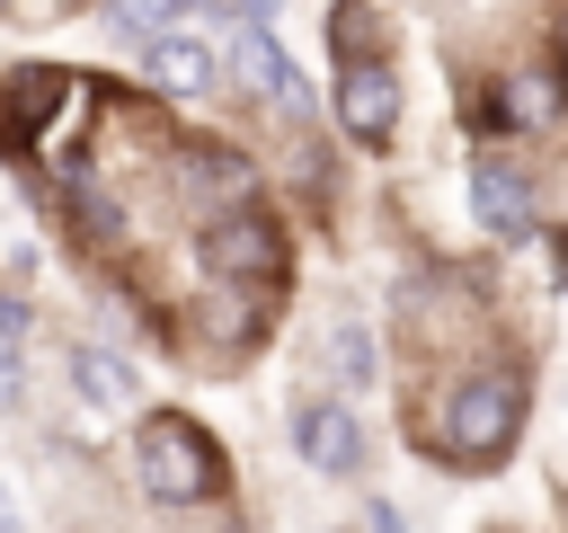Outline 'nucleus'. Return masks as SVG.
<instances>
[{
  "mask_svg": "<svg viewBox=\"0 0 568 533\" xmlns=\"http://www.w3.org/2000/svg\"><path fill=\"white\" fill-rule=\"evenodd\" d=\"M133 480H142L160 506H195V497H213V480H222L213 435L186 426V418H142V435H133Z\"/></svg>",
  "mask_w": 568,
  "mask_h": 533,
  "instance_id": "f257e3e1",
  "label": "nucleus"
},
{
  "mask_svg": "<svg viewBox=\"0 0 568 533\" xmlns=\"http://www.w3.org/2000/svg\"><path fill=\"white\" fill-rule=\"evenodd\" d=\"M515 426H524V382H515V373H470V382H453V400H444L453 453L497 462V453L515 444Z\"/></svg>",
  "mask_w": 568,
  "mask_h": 533,
  "instance_id": "f03ea898",
  "label": "nucleus"
},
{
  "mask_svg": "<svg viewBox=\"0 0 568 533\" xmlns=\"http://www.w3.org/2000/svg\"><path fill=\"white\" fill-rule=\"evenodd\" d=\"M293 453H302L311 471H328V480H355V471H364V426H355V409H346V400H302V409H293Z\"/></svg>",
  "mask_w": 568,
  "mask_h": 533,
  "instance_id": "7ed1b4c3",
  "label": "nucleus"
},
{
  "mask_svg": "<svg viewBox=\"0 0 568 533\" xmlns=\"http://www.w3.org/2000/svg\"><path fill=\"white\" fill-rule=\"evenodd\" d=\"M275 258H284V240H275V222L248 204V213H222L213 231H204V266L213 275H275Z\"/></svg>",
  "mask_w": 568,
  "mask_h": 533,
  "instance_id": "20e7f679",
  "label": "nucleus"
},
{
  "mask_svg": "<svg viewBox=\"0 0 568 533\" xmlns=\"http://www.w3.org/2000/svg\"><path fill=\"white\" fill-rule=\"evenodd\" d=\"M337 115H346L355 142H390V124H399V80H390L382 62H346V71H337Z\"/></svg>",
  "mask_w": 568,
  "mask_h": 533,
  "instance_id": "39448f33",
  "label": "nucleus"
},
{
  "mask_svg": "<svg viewBox=\"0 0 568 533\" xmlns=\"http://www.w3.org/2000/svg\"><path fill=\"white\" fill-rule=\"evenodd\" d=\"M231 62H240V80H248L257 98H275L284 115H311V107H320V98H311V80L284 62V44H275L266 27H240V53H231Z\"/></svg>",
  "mask_w": 568,
  "mask_h": 533,
  "instance_id": "423d86ee",
  "label": "nucleus"
},
{
  "mask_svg": "<svg viewBox=\"0 0 568 533\" xmlns=\"http://www.w3.org/2000/svg\"><path fill=\"white\" fill-rule=\"evenodd\" d=\"M470 213H479L488 231H524V222H532V187H524L506 160H479V169H470Z\"/></svg>",
  "mask_w": 568,
  "mask_h": 533,
  "instance_id": "0eeeda50",
  "label": "nucleus"
},
{
  "mask_svg": "<svg viewBox=\"0 0 568 533\" xmlns=\"http://www.w3.org/2000/svg\"><path fill=\"white\" fill-rule=\"evenodd\" d=\"M151 80H160L169 98H204V89H213V53H204L195 36H160V44H151Z\"/></svg>",
  "mask_w": 568,
  "mask_h": 533,
  "instance_id": "6e6552de",
  "label": "nucleus"
},
{
  "mask_svg": "<svg viewBox=\"0 0 568 533\" xmlns=\"http://www.w3.org/2000/svg\"><path fill=\"white\" fill-rule=\"evenodd\" d=\"M320 364H328V382H337V400H346V391L373 382V338H364L355 320H337V329L320 338Z\"/></svg>",
  "mask_w": 568,
  "mask_h": 533,
  "instance_id": "1a4fd4ad",
  "label": "nucleus"
},
{
  "mask_svg": "<svg viewBox=\"0 0 568 533\" xmlns=\"http://www.w3.org/2000/svg\"><path fill=\"white\" fill-rule=\"evenodd\" d=\"M71 382H80V400H89V409L133 400V364H124V355H106V346H80V355H71Z\"/></svg>",
  "mask_w": 568,
  "mask_h": 533,
  "instance_id": "9d476101",
  "label": "nucleus"
},
{
  "mask_svg": "<svg viewBox=\"0 0 568 533\" xmlns=\"http://www.w3.org/2000/svg\"><path fill=\"white\" fill-rule=\"evenodd\" d=\"M559 115V89L541 80V71H515L506 89H497V124H550Z\"/></svg>",
  "mask_w": 568,
  "mask_h": 533,
  "instance_id": "9b49d317",
  "label": "nucleus"
},
{
  "mask_svg": "<svg viewBox=\"0 0 568 533\" xmlns=\"http://www.w3.org/2000/svg\"><path fill=\"white\" fill-rule=\"evenodd\" d=\"M195 187H204V195H222V204L240 213V204L257 195V169H248V160H231V151H204V160H195Z\"/></svg>",
  "mask_w": 568,
  "mask_h": 533,
  "instance_id": "f8f14e48",
  "label": "nucleus"
},
{
  "mask_svg": "<svg viewBox=\"0 0 568 533\" xmlns=\"http://www.w3.org/2000/svg\"><path fill=\"white\" fill-rule=\"evenodd\" d=\"M178 9H186V0H115V27H124V36H151V27L178 18Z\"/></svg>",
  "mask_w": 568,
  "mask_h": 533,
  "instance_id": "ddd939ff",
  "label": "nucleus"
},
{
  "mask_svg": "<svg viewBox=\"0 0 568 533\" xmlns=\"http://www.w3.org/2000/svg\"><path fill=\"white\" fill-rule=\"evenodd\" d=\"M337 44L364 62V44H373V9H364V0H346V9H337Z\"/></svg>",
  "mask_w": 568,
  "mask_h": 533,
  "instance_id": "4468645a",
  "label": "nucleus"
},
{
  "mask_svg": "<svg viewBox=\"0 0 568 533\" xmlns=\"http://www.w3.org/2000/svg\"><path fill=\"white\" fill-rule=\"evenodd\" d=\"M364 533H408V515L399 506H364Z\"/></svg>",
  "mask_w": 568,
  "mask_h": 533,
  "instance_id": "2eb2a0df",
  "label": "nucleus"
},
{
  "mask_svg": "<svg viewBox=\"0 0 568 533\" xmlns=\"http://www.w3.org/2000/svg\"><path fill=\"white\" fill-rule=\"evenodd\" d=\"M0 409H18V364H9V346H0Z\"/></svg>",
  "mask_w": 568,
  "mask_h": 533,
  "instance_id": "dca6fc26",
  "label": "nucleus"
},
{
  "mask_svg": "<svg viewBox=\"0 0 568 533\" xmlns=\"http://www.w3.org/2000/svg\"><path fill=\"white\" fill-rule=\"evenodd\" d=\"M18 329H27V311H18V302H0V346H9Z\"/></svg>",
  "mask_w": 568,
  "mask_h": 533,
  "instance_id": "f3484780",
  "label": "nucleus"
},
{
  "mask_svg": "<svg viewBox=\"0 0 568 533\" xmlns=\"http://www.w3.org/2000/svg\"><path fill=\"white\" fill-rule=\"evenodd\" d=\"M0 533H18V506H9V497H0Z\"/></svg>",
  "mask_w": 568,
  "mask_h": 533,
  "instance_id": "a211bd4d",
  "label": "nucleus"
}]
</instances>
